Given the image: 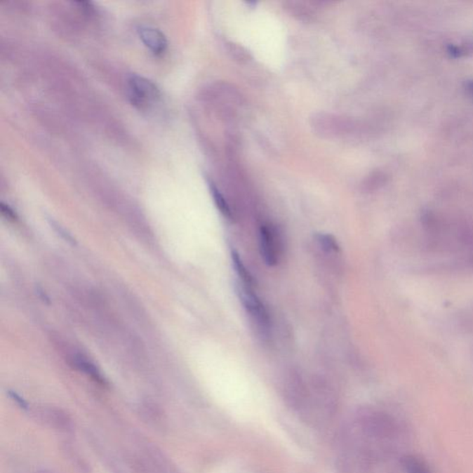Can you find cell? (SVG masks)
<instances>
[{"mask_svg":"<svg viewBox=\"0 0 473 473\" xmlns=\"http://www.w3.org/2000/svg\"><path fill=\"white\" fill-rule=\"evenodd\" d=\"M55 229L58 230V233L66 239L67 241L71 242V244H74L75 241L73 239L72 236L65 232L63 229H61L60 226L57 224H54Z\"/></svg>","mask_w":473,"mask_h":473,"instance_id":"obj_14","label":"cell"},{"mask_svg":"<svg viewBox=\"0 0 473 473\" xmlns=\"http://www.w3.org/2000/svg\"><path fill=\"white\" fill-rule=\"evenodd\" d=\"M236 293L239 294V299L245 309L252 317H255L260 325L262 326L269 325V317H268L267 309L253 291V288L248 287L241 282L236 288Z\"/></svg>","mask_w":473,"mask_h":473,"instance_id":"obj_2","label":"cell"},{"mask_svg":"<svg viewBox=\"0 0 473 473\" xmlns=\"http://www.w3.org/2000/svg\"><path fill=\"white\" fill-rule=\"evenodd\" d=\"M232 258L233 265H234L236 273L238 274L239 279H241L242 284L248 286V287L253 288V279L252 274L247 270L246 267L242 262L241 256L236 251H232Z\"/></svg>","mask_w":473,"mask_h":473,"instance_id":"obj_6","label":"cell"},{"mask_svg":"<svg viewBox=\"0 0 473 473\" xmlns=\"http://www.w3.org/2000/svg\"><path fill=\"white\" fill-rule=\"evenodd\" d=\"M38 416L46 425L61 432L72 430L73 422L71 416L60 408H48L38 411Z\"/></svg>","mask_w":473,"mask_h":473,"instance_id":"obj_4","label":"cell"},{"mask_svg":"<svg viewBox=\"0 0 473 473\" xmlns=\"http://www.w3.org/2000/svg\"><path fill=\"white\" fill-rule=\"evenodd\" d=\"M315 236H317V241L319 242L321 247H323V249L326 252H338L340 250L337 241L332 235L319 233Z\"/></svg>","mask_w":473,"mask_h":473,"instance_id":"obj_10","label":"cell"},{"mask_svg":"<svg viewBox=\"0 0 473 473\" xmlns=\"http://www.w3.org/2000/svg\"><path fill=\"white\" fill-rule=\"evenodd\" d=\"M467 51H467V48H464V46H458L455 45H449L448 46V54L453 58L462 57V55L467 54Z\"/></svg>","mask_w":473,"mask_h":473,"instance_id":"obj_12","label":"cell"},{"mask_svg":"<svg viewBox=\"0 0 473 473\" xmlns=\"http://www.w3.org/2000/svg\"><path fill=\"white\" fill-rule=\"evenodd\" d=\"M131 103L139 109H147L161 98L159 89L153 81L142 76L133 74L128 80Z\"/></svg>","mask_w":473,"mask_h":473,"instance_id":"obj_1","label":"cell"},{"mask_svg":"<svg viewBox=\"0 0 473 473\" xmlns=\"http://www.w3.org/2000/svg\"><path fill=\"white\" fill-rule=\"evenodd\" d=\"M140 39L144 45L156 55H161L168 48V40L159 29L153 26L142 25L138 28Z\"/></svg>","mask_w":473,"mask_h":473,"instance_id":"obj_3","label":"cell"},{"mask_svg":"<svg viewBox=\"0 0 473 473\" xmlns=\"http://www.w3.org/2000/svg\"><path fill=\"white\" fill-rule=\"evenodd\" d=\"M210 189H211L213 198H214L215 203L217 204L219 211L223 214L224 217L229 219L232 218V211H230L229 204L225 200L223 195L220 194V192L214 185L210 186Z\"/></svg>","mask_w":473,"mask_h":473,"instance_id":"obj_9","label":"cell"},{"mask_svg":"<svg viewBox=\"0 0 473 473\" xmlns=\"http://www.w3.org/2000/svg\"><path fill=\"white\" fill-rule=\"evenodd\" d=\"M403 467L407 473H432L427 464L415 455H408L403 460Z\"/></svg>","mask_w":473,"mask_h":473,"instance_id":"obj_7","label":"cell"},{"mask_svg":"<svg viewBox=\"0 0 473 473\" xmlns=\"http://www.w3.org/2000/svg\"><path fill=\"white\" fill-rule=\"evenodd\" d=\"M8 396L11 397V399H13V401L15 402L20 408H22V410L25 411L28 410V403L26 402L25 399H22V397L19 395V394L14 392V391H8Z\"/></svg>","mask_w":473,"mask_h":473,"instance_id":"obj_11","label":"cell"},{"mask_svg":"<svg viewBox=\"0 0 473 473\" xmlns=\"http://www.w3.org/2000/svg\"><path fill=\"white\" fill-rule=\"evenodd\" d=\"M76 367L79 368L81 371H83L86 375L91 376L93 380L99 382V384L104 385H107L106 379H105L100 371L96 368L95 365L90 363V361H84L81 358L78 359V360L76 361Z\"/></svg>","mask_w":473,"mask_h":473,"instance_id":"obj_8","label":"cell"},{"mask_svg":"<svg viewBox=\"0 0 473 473\" xmlns=\"http://www.w3.org/2000/svg\"><path fill=\"white\" fill-rule=\"evenodd\" d=\"M1 206L3 215H5L8 218L13 219V220H15V219H17L15 213H14L13 210L11 209L10 206H6L4 203H2L1 206Z\"/></svg>","mask_w":473,"mask_h":473,"instance_id":"obj_13","label":"cell"},{"mask_svg":"<svg viewBox=\"0 0 473 473\" xmlns=\"http://www.w3.org/2000/svg\"><path fill=\"white\" fill-rule=\"evenodd\" d=\"M467 91L469 92V95L473 96V81H469L466 84Z\"/></svg>","mask_w":473,"mask_h":473,"instance_id":"obj_15","label":"cell"},{"mask_svg":"<svg viewBox=\"0 0 473 473\" xmlns=\"http://www.w3.org/2000/svg\"><path fill=\"white\" fill-rule=\"evenodd\" d=\"M260 249L262 258H264L265 264L273 267L277 264V253L276 242H274V236L273 232H271L269 227L262 226L260 229Z\"/></svg>","mask_w":473,"mask_h":473,"instance_id":"obj_5","label":"cell"}]
</instances>
